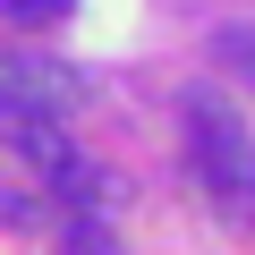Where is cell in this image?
<instances>
[{
    "label": "cell",
    "instance_id": "obj_3",
    "mask_svg": "<svg viewBox=\"0 0 255 255\" xmlns=\"http://www.w3.org/2000/svg\"><path fill=\"white\" fill-rule=\"evenodd\" d=\"M213 60H221V77H230V85H247V94H255V17L221 26V34H213Z\"/></svg>",
    "mask_w": 255,
    "mask_h": 255
},
{
    "label": "cell",
    "instance_id": "obj_2",
    "mask_svg": "<svg viewBox=\"0 0 255 255\" xmlns=\"http://www.w3.org/2000/svg\"><path fill=\"white\" fill-rule=\"evenodd\" d=\"M85 68L34 51V43H0V111H43V119H68L85 102Z\"/></svg>",
    "mask_w": 255,
    "mask_h": 255
},
{
    "label": "cell",
    "instance_id": "obj_5",
    "mask_svg": "<svg viewBox=\"0 0 255 255\" xmlns=\"http://www.w3.org/2000/svg\"><path fill=\"white\" fill-rule=\"evenodd\" d=\"M77 9V0H0V17H17V26H60Z\"/></svg>",
    "mask_w": 255,
    "mask_h": 255
},
{
    "label": "cell",
    "instance_id": "obj_4",
    "mask_svg": "<svg viewBox=\"0 0 255 255\" xmlns=\"http://www.w3.org/2000/svg\"><path fill=\"white\" fill-rule=\"evenodd\" d=\"M60 238H68V247H60V255H111V230H102V221H94V213H77V221H68V230H60Z\"/></svg>",
    "mask_w": 255,
    "mask_h": 255
},
{
    "label": "cell",
    "instance_id": "obj_1",
    "mask_svg": "<svg viewBox=\"0 0 255 255\" xmlns=\"http://www.w3.org/2000/svg\"><path fill=\"white\" fill-rule=\"evenodd\" d=\"M187 162L213 204H255V145L221 94H187Z\"/></svg>",
    "mask_w": 255,
    "mask_h": 255
}]
</instances>
